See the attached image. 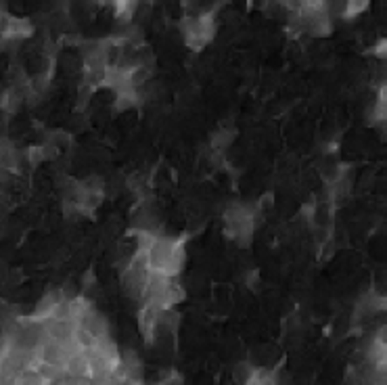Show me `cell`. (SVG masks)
<instances>
[{
    "label": "cell",
    "instance_id": "1",
    "mask_svg": "<svg viewBox=\"0 0 387 385\" xmlns=\"http://www.w3.org/2000/svg\"><path fill=\"white\" fill-rule=\"evenodd\" d=\"M65 375L72 379H90V363L84 352H76L65 363Z\"/></svg>",
    "mask_w": 387,
    "mask_h": 385
},
{
    "label": "cell",
    "instance_id": "2",
    "mask_svg": "<svg viewBox=\"0 0 387 385\" xmlns=\"http://www.w3.org/2000/svg\"><path fill=\"white\" fill-rule=\"evenodd\" d=\"M233 138H235V132L229 128H220L216 130L214 134H212V149L216 151V153H222L231 142H233Z\"/></svg>",
    "mask_w": 387,
    "mask_h": 385
},
{
    "label": "cell",
    "instance_id": "3",
    "mask_svg": "<svg viewBox=\"0 0 387 385\" xmlns=\"http://www.w3.org/2000/svg\"><path fill=\"white\" fill-rule=\"evenodd\" d=\"M15 385H48V381L44 379V375L38 369H23L17 375V384Z\"/></svg>",
    "mask_w": 387,
    "mask_h": 385
},
{
    "label": "cell",
    "instance_id": "4",
    "mask_svg": "<svg viewBox=\"0 0 387 385\" xmlns=\"http://www.w3.org/2000/svg\"><path fill=\"white\" fill-rule=\"evenodd\" d=\"M254 371H256V367L250 360H241L235 367V381L239 385H247L254 379Z\"/></svg>",
    "mask_w": 387,
    "mask_h": 385
},
{
    "label": "cell",
    "instance_id": "5",
    "mask_svg": "<svg viewBox=\"0 0 387 385\" xmlns=\"http://www.w3.org/2000/svg\"><path fill=\"white\" fill-rule=\"evenodd\" d=\"M136 13V4L134 2H116V17L122 25H130L132 23V17Z\"/></svg>",
    "mask_w": 387,
    "mask_h": 385
},
{
    "label": "cell",
    "instance_id": "6",
    "mask_svg": "<svg viewBox=\"0 0 387 385\" xmlns=\"http://www.w3.org/2000/svg\"><path fill=\"white\" fill-rule=\"evenodd\" d=\"M369 8V2L367 0H358V2H344V8H341V17L344 19H352L356 15H360L362 11Z\"/></svg>",
    "mask_w": 387,
    "mask_h": 385
},
{
    "label": "cell",
    "instance_id": "7",
    "mask_svg": "<svg viewBox=\"0 0 387 385\" xmlns=\"http://www.w3.org/2000/svg\"><path fill=\"white\" fill-rule=\"evenodd\" d=\"M386 50H387V40L386 38H379V40H377V44H375V48H373V53H375L379 59H386Z\"/></svg>",
    "mask_w": 387,
    "mask_h": 385
}]
</instances>
